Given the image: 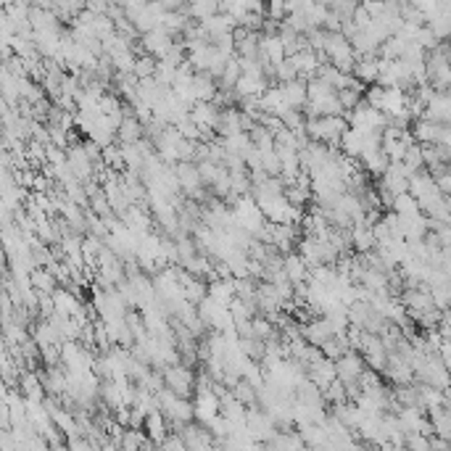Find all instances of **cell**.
Masks as SVG:
<instances>
[{"mask_svg": "<svg viewBox=\"0 0 451 451\" xmlns=\"http://www.w3.org/2000/svg\"><path fill=\"white\" fill-rule=\"evenodd\" d=\"M267 18L285 21L288 18V0H267Z\"/></svg>", "mask_w": 451, "mask_h": 451, "instance_id": "26", "label": "cell"}, {"mask_svg": "<svg viewBox=\"0 0 451 451\" xmlns=\"http://www.w3.org/2000/svg\"><path fill=\"white\" fill-rule=\"evenodd\" d=\"M219 409H222V398H219V393L214 391V386H211V388L196 391V420H198V423L206 425L208 420H214V417L219 415Z\"/></svg>", "mask_w": 451, "mask_h": 451, "instance_id": "2", "label": "cell"}, {"mask_svg": "<svg viewBox=\"0 0 451 451\" xmlns=\"http://www.w3.org/2000/svg\"><path fill=\"white\" fill-rule=\"evenodd\" d=\"M190 14V18L196 21H206L214 14H219V0H190V6L185 9Z\"/></svg>", "mask_w": 451, "mask_h": 451, "instance_id": "17", "label": "cell"}, {"mask_svg": "<svg viewBox=\"0 0 451 451\" xmlns=\"http://www.w3.org/2000/svg\"><path fill=\"white\" fill-rule=\"evenodd\" d=\"M145 430H148V435H151V441H154L156 446H161L166 433H169V420H166V415H164L161 409L148 412V417H145Z\"/></svg>", "mask_w": 451, "mask_h": 451, "instance_id": "9", "label": "cell"}, {"mask_svg": "<svg viewBox=\"0 0 451 451\" xmlns=\"http://www.w3.org/2000/svg\"><path fill=\"white\" fill-rule=\"evenodd\" d=\"M90 211H95L98 217H111L114 208H111V201L106 196V190H98L95 196H90Z\"/></svg>", "mask_w": 451, "mask_h": 451, "instance_id": "22", "label": "cell"}, {"mask_svg": "<svg viewBox=\"0 0 451 451\" xmlns=\"http://www.w3.org/2000/svg\"><path fill=\"white\" fill-rule=\"evenodd\" d=\"M325 398L330 401V404H341V401H349V396H346V383H343L341 378H335L330 386L325 388Z\"/></svg>", "mask_w": 451, "mask_h": 451, "instance_id": "24", "label": "cell"}, {"mask_svg": "<svg viewBox=\"0 0 451 451\" xmlns=\"http://www.w3.org/2000/svg\"><path fill=\"white\" fill-rule=\"evenodd\" d=\"M217 90H219V82L208 72H198L196 77H193V92H196V100H214Z\"/></svg>", "mask_w": 451, "mask_h": 451, "instance_id": "13", "label": "cell"}, {"mask_svg": "<svg viewBox=\"0 0 451 451\" xmlns=\"http://www.w3.org/2000/svg\"><path fill=\"white\" fill-rule=\"evenodd\" d=\"M164 380H166V388H171L177 396L190 398V393L196 391V372L185 367V364H166L164 367Z\"/></svg>", "mask_w": 451, "mask_h": 451, "instance_id": "1", "label": "cell"}, {"mask_svg": "<svg viewBox=\"0 0 451 451\" xmlns=\"http://www.w3.org/2000/svg\"><path fill=\"white\" fill-rule=\"evenodd\" d=\"M446 314H451V301H449V309H446Z\"/></svg>", "mask_w": 451, "mask_h": 451, "instance_id": "31", "label": "cell"}, {"mask_svg": "<svg viewBox=\"0 0 451 451\" xmlns=\"http://www.w3.org/2000/svg\"><path fill=\"white\" fill-rule=\"evenodd\" d=\"M156 66H159V58H156V55H151V53L137 55L135 77H137V80H148V77H154V74H156Z\"/></svg>", "mask_w": 451, "mask_h": 451, "instance_id": "21", "label": "cell"}, {"mask_svg": "<svg viewBox=\"0 0 451 451\" xmlns=\"http://www.w3.org/2000/svg\"><path fill=\"white\" fill-rule=\"evenodd\" d=\"M159 3H161L166 11H182V9H188V6H185L188 0H159Z\"/></svg>", "mask_w": 451, "mask_h": 451, "instance_id": "29", "label": "cell"}, {"mask_svg": "<svg viewBox=\"0 0 451 451\" xmlns=\"http://www.w3.org/2000/svg\"><path fill=\"white\" fill-rule=\"evenodd\" d=\"M285 272H288L293 285H296V282H309V264L298 251L285 253Z\"/></svg>", "mask_w": 451, "mask_h": 451, "instance_id": "12", "label": "cell"}, {"mask_svg": "<svg viewBox=\"0 0 451 451\" xmlns=\"http://www.w3.org/2000/svg\"><path fill=\"white\" fill-rule=\"evenodd\" d=\"M301 335L307 338L312 346H322L327 338H333V330H330V322L327 317H319V319H309L307 325H301Z\"/></svg>", "mask_w": 451, "mask_h": 451, "instance_id": "8", "label": "cell"}, {"mask_svg": "<svg viewBox=\"0 0 451 451\" xmlns=\"http://www.w3.org/2000/svg\"><path fill=\"white\" fill-rule=\"evenodd\" d=\"M233 393L240 398L245 406H259V388L253 386L251 380L240 378V380H238V386L233 388Z\"/></svg>", "mask_w": 451, "mask_h": 451, "instance_id": "20", "label": "cell"}, {"mask_svg": "<svg viewBox=\"0 0 451 451\" xmlns=\"http://www.w3.org/2000/svg\"><path fill=\"white\" fill-rule=\"evenodd\" d=\"M208 296L219 301V304H225L230 307V301L235 298V277H227V280H211L208 282Z\"/></svg>", "mask_w": 451, "mask_h": 451, "instance_id": "16", "label": "cell"}, {"mask_svg": "<svg viewBox=\"0 0 451 451\" xmlns=\"http://www.w3.org/2000/svg\"><path fill=\"white\" fill-rule=\"evenodd\" d=\"M364 367H367V361H364L361 351H356V349H351V351H346V354L341 356V359L335 361V370H338V378H341L343 383H354V380H359V375L364 372Z\"/></svg>", "mask_w": 451, "mask_h": 451, "instance_id": "3", "label": "cell"}, {"mask_svg": "<svg viewBox=\"0 0 451 451\" xmlns=\"http://www.w3.org/2000/svg\"><path fill=\"white\" fill-rule=\"evenodd\" d=\"M425 119H433V122H443V124H451V92L449 90H438L430 98V103L425 106Z\"/></svg>", "mask_w": 451, "mask_h": 451, "instance_id": "6", "label": "cell"}, {"mask_svg": "<svg viewBox=\"0 0 451 451\" xmlns=\"http://www.w3.org/2000/svg\"><path fill=\"white\" fill-rule=\"evenodd\" d=\"M364 100H367L370 106H375V109L383 111V103H386V87H383V85H378V82H375V85H370V87H367V92H364Z\"/></svg>", "mask_w": 451, "mask_h": 451, "instance_id": "27", "label": "cell"}, {"mask_svg": "<svg viewBox=\"0 0 451 451\" xmlns=\"http://www.w3.org/2000/svg\"><path fill=\"white\" fill-rule=\"evenodd\" d=\"M393 211H398L401 217H415L423 208H420V201L406 190V193H398L396 198H393Z\"/></svg>", "mask_w": 451, "mask_h": 451, "instance_id": "18", "label": "cell"}, {"mask_svg": "<svg viewBox=\"0 0 451 451\" xmlns=\"http://www.w3.org/2000/svg\"><path fill=\"white\" fill-rule=\"evenodd\" d=\"M262 166L264 171H270V174H282V161H280V154H277V145L262 151Z\"/></svg>", "mask_w": 451, "mask_h": 451, "instance_id": "23", "label": "cell"}, {"mask_svg": "<svg viewBox=\"0 0 451 451\" xmlns=\"http://www.w3.org/2000/svg\"><path fill=\"white\" fill-rule=\"evenodd\" d=\"M435 180H438V188H441L446 196H451V164L441 171V174H438V177H435Z\"/></svg>", "mask_w": 451, "mask_h": 451, "instance_id": "28", "label": "cell"}, {"mask_svg": "<svg viewBox=\"0 0 451 451\" xmlns=\"http://www.w3.org/2000/svg\"><path fill=\"white\" fill-rule=\"evenodd\" d=\"M174 169H177V180H180L182 193H188V196H196L201 188H206V185H203V177H201L198 164H193V161H177V164H174Z\"/></svg>", "mask_w": 451, "mask_h": 451, "instance_id": "4", "label": "cell"}, {"mask_svg": "<svg viewBox=\"0 0 451 451\" xmlns=\"http://www.w3.org/2000/svg\"><path fill=\"white\" fill-rule=\"evenodd\" d=\"M32 3V9H53L55 0H29Z\"/></svg>", "mask_w": 451, "mask_h": 451, "instance_id": "30", "label": "cell"}, {"mask_svg": "<svg viewBox=\"0 0 451 451\" xmlns=\"http://www.w3.org/2000/svg\"><path fill=\"white\" fill-rule=\"evenodd\" d=\"M354 77L361 80L364 85H375L380 74V55H361L356 66H354Z\"/></svg>", "mask_w": 451, "mask_h": 451, "instance_id": "11", "label": "cell"}, {"mask_svg": "<svg viewBox=\"0 0 451 451\" xmlns=\"http://www.w3.org/2000/svg\"><path fill=\"white\" fill-rule=\"evenodd\" d=\"M446 53H449V61H451V46H449V51H446Z\"/></svg>", "mask_w": 451, "mask_h": 451, "instance_id": "32", "label": "cell"}, {"mask_svg": "<svg viewBox=\"0 0 451 451\" xmlns=\"http://www.w3.org/2000/svg\"><path fill=\"white\" fill-rule=\"evenodd\" d=\"M243 77V66H240V58H230L225 66V72H222V77H219V87H227V90H235V85H238V80Z\"/></svg>", "mask_w": 451, "mask_h": 451, "instance_id": "19", "label": "cell"}, {"mask_svg": "<svg viewBox=\"0 0 451 451\" xmlns=\"http://www.w3.org/2000/svg\"><path fill=\"white\" fill-rule=\"evenodd\" d=\"M351 235H354V251L356 253H367V251H375V248H378L375 230H372L367 222H356V225L351 227Z\"/></svg>", "mask_w": 451, "mask_h": 451, "instance_id": "10", "label": "cell"}, {"mask_svg": "<svg viewBox=\"0 0 451 451\" xmlns=\"http://www.w3.org/2000/svg\"><path fill=\"white\" fill-rule=\"evenodd\" d=\"M277 333V330H275V325H272V319L270 317H253V335H256V338H264V341H270L272 335Z\"/></svg>", "mask_w": 451, "mask_h": 451, "instance_id": "25", "label": "cell"}, {"mask_svg": "<svg viewBox=\"0 0 451 451\" xmlns=\"http://www.w3.org/2000/svg\"><path fill=\"white\" fill-rule=\"evenodd\" d=\"M282 95H285V103H288L290 109H307L309 103V85L307 80H293V82H282Z\"/></svg>", "mask_w": 451, "mask_h": 451, "instance_id": "7", "label": "cell"}, {"mask_svg": "<svg viewBox=\"0 0 451 451\" xmlns=\"http://www.w3.org/2000/svg\"><path fill=\"white\" fill-rule=\"evenodd\" d=\"M341 151L346 156H354V159H361V151H364V132L356 129V127H349L341 137Z\"/></svg>", "mask_w": 451, "mask_h": 451, "instance_id": "14", "label": "cell"}, {"mask_svg": "<svg viewBox=\"0 0 451 451\" xmlns=\"http://www.w3.org/2000/svg\"><path fill=\"white\" fill-rule=\"evenodd\" d=\"M140 46H143L145 53L161 58V55L174 46V37L164 27H159V29H151V32H143V35H140Z\"/></svg>", "mask_w": 451, "mask_h": 451, "instance_id": "5", "label": "cell"}, {"mask_svg": "<svg viewBox=\"0 0 451 451\" xmlns=\"http://www.w3.org/2000/svg\"><path fill=\"white\" fill-rule=\"evenodd\" d=\"M29 280H32V285H35L37 293H53V290L61 285V282H58V277H55V275L48 270V267H37V270H32Z\"/></svg>", "mask_w": 451, "mask_h": 451, "instance_id": "15", "label": "cell"}]
</instances>
